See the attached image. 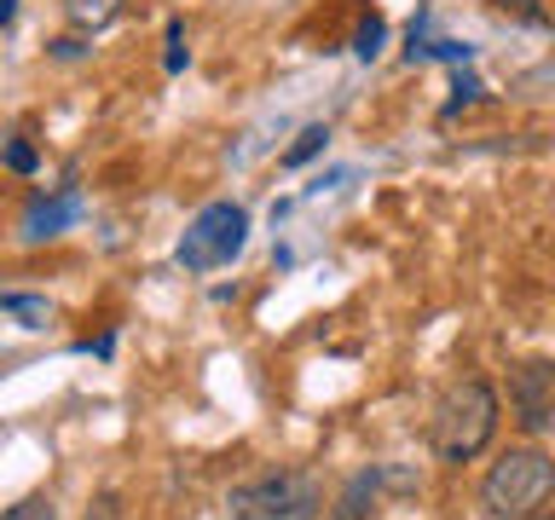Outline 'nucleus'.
Returning <instances> with one entry per match:
<instances>
[{"label":"nucleus","instance_id":"1","mask_svg":"<svg viewBox=\"0 0 555 520\" xmlns=\"http://www.w3.org/2000/svg\"><path fill=\"white\" fill-rule=\"evenodd\" d=\"M555 492V457L538 445H515L486 468L480 480V509L492 520H538V509Z\"/></svg>","mask_w":555,"mask_h":520},{"label":"nucleus","instance_id":"2","mask_svg":"<svg viewBox=\"0 0 555 520\" xmlns=\"http://www.w3.org/2000/svg\"><path fill=\"white\" fill-rule=\"evenodd\" d=\"M498 433V388L492 381H457L434 411V457L475 463Z\"/></svg>","mask_w":555,"mask_h":520},{"label":"nucleus","instance_id":"3","mask_svg":"<svg viewBox=\"0 0 555 520\" xmlns=\"http://www.w3.org/2000/svg\"><path fill=\"white\" fill-rule=\"evenodd\" d=\"M225 515L232 520H319L324 515V485L307 474V468H278V474H260L249 485H237L225 497Z\"/></svg>","mask_w":555,"mask_h":520},{"label":"nucleus","instance_id":"4","mask_svg":"<svg viewBox=\"0 0 555 520\" xmlns=\"http://www.w3.org/2000/svg\"><path fill=\"white\" fill-rule=\"evenodd\" d=\"M243 237H249V214H243L237 203H208L203 214L185 225L173 260H180L185 272H215V266L243 255Z\"/></svg>","mask_w":555,"mask_h":520},{"label":"nucleus","instance_id":"5","mask_svg":"<svg viewBox=\"0 0 555 520\" xmlns=\"http://www.w3.org/2000/svg\"><path fill=\"white\" fill-rule=\"evenodd\" d=\"M544 388H555V364H520V376H515V405H520V428H527V433H538V428L555 422Z\"/></svg>","mask_w":555,"mask_h":520},{"label":"nucleus","instance_id":"6","mask_svg":"<svg viewBox=\"0 0 555 520\" xmlns=\"http://www.w3.org/2000/svg\"><path fill=\"white\" fill-rule=\"evenodd\" d=\"M76 208H81V197L76 191H59V197H35L29 203V214H24V243H41V237H59L69 220H76Z\"/></svg>","mask_w":555,"mask_h":520},{"label":"nucleus","instance_id":"7","mask_svg":"<svg viewBox=\"0 0 555 520\" xmlns=\"http://www.w3.org/2000/svg\"><path fill=\"white\" fill-rule=\"evenodd\" d=\"M0 312L17 318L24 329H47L52 324V301H47V295H0Z\"/></svg>","mask_w":555,"mask_h":520},{"label":"nucleus","instance_id":"8","mask_svg":"<svg viewBox=\"0 0 555 520\" xmlns=\"http://www.w3.org/2000/svg\"><path fill=\"white\" fill-rule=\"evenodd\" d=\"M121 6H128V0H64V12L76 29H104Z\"/></svg>","mask_w":555,"mask_h":520},{"label":"nucleus","instance_id":"9","mask_svg":"<svg viewBox=\"0 0 555 520\" xmlns=\"http://www.w3.org/2000/svg\"><path fill=\"white\" fill-rule=\"evenodd\" d=\"M371 497H376V480H371V474H359V480L341 492V503H336V515H330V520H364V515H371V509H364Z\"/></svg>","mask_w":555,"mask_h":520},{"label":"nucleus","instance_id":"10","mask_svg":"<svg viewBox=\"0 0 555 520\" xmlns=\"http://www.w3.org/2000/svg\"><path fill=\"white\" fill-rule=\"evenodd\" d=\"M324 139H330L324 128H307V133H301V139H295V145L284 151V168H301V162H312V156L324 151Z\"/></svg>","mask_w":555,"mask_h":520},{"label":"nucleus","instance_id":"11","mask_svg":"<svg viewBox=\"0 0 555 520\" xmlns=\"http://www.w3.org/2000/svg\"><path fill=\"white\" fill-rule=\"evenodd\" d=\"M382 35H388V29H382V17L371 12V17L359 24V35H353V52H359V58H376V52H382Z\"/></svg>","mask_w":555,"mask_h":520},{"label":"nucleus","instance_id":"12","mask_svg":"<svg viewBox=\"0 0 555 520\" xmlns=\"http://www.w3.org/2000/svg\"><path fill=\"white\" fill-rule=\"evenodd\" d=\"M0 156H7V168L12 173H35V145H29V139H7V145H0Z\"/></svg>","mask_w":555,"mask_h":520},{"label":"nucleus","instance_id":"13","mask_svg":"<svg viewBox=\"0 0 555 520\" xmlns=\"http://www.w3.org/2000/svg\"><path fill=\"white\" fill-rule=\"evenodd\" d=\"M0 520H59V509H52V497H24V503H12Z\"/></svg>","mask_w":555,"mask_h":520},{"label":"nucleus","instance_id":"14","mask_svg":"<svg viewBox=\"0 0 555 520\" xmlns=\"http://www.w3.org/2000/svg\"><path fill=\"white\" fill-rule=\"evenodd\" d=\"M168 76H180L185 69V29H180V17H168Z\"/></svg>","mask_w":555,"mask_h":520},{"label":"nucleus","instance_id":"15","mask_svg":"<svg viewBox=\"0 0 555 520\" xmlns=\"http://www.w3.org/2000/svg\"><path fill=\"white\" fill-rule=\"evenodd\" d=\"M87 520H121V497H116V492H104L93 509H87Z\"/></svg>","mask_w":555,"mask_h":520},{"label":"nucleus","instance_id":"16","mask_svg":"<svg viewBox=\"0 0 555 520\" xmlns=\"http://www.w3.org/2000/svg\"><path fill=\"white\" fill-rule=\"evenodd\" d=\"M52 58H87V41H81V35H64V41H52Z\"/></svg>","mask_w":555,"mask_h":520},{"label":"nucleus","instance_id":"17","mask_svg":"<svg viewBox=\"0 0 555 520\" xmlns=\"http://www.w3.org/2000/svg\"><path fill=\"white\" fill-rule=\"evenodd\" d=\"M492 6H503V12H520V17H532V24L544 17V12H538V0H492Z\"/></svg>","mask_w":555,"mask_h":520},{"label":"nucleus","instance_id":"18","mask_svg":"<svg viewBox=\"0 0 555 520\" xmlns=\"http://www.w3.org/2000/svg\"><path fill=\"white\" fill-rule=\"evenodd\" d=\"M17 24V0H0V29H12Z\"/></svg>","mask_w":555,"mask_h":520}]
</instances>
